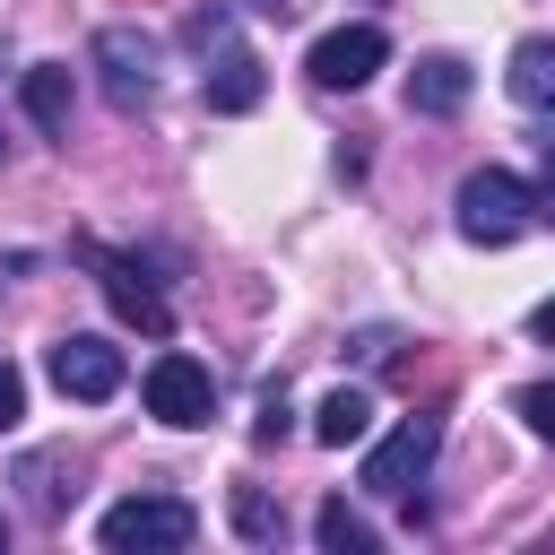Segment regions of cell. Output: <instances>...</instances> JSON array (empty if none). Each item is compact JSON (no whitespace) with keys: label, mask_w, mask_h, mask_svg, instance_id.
<instances>
[{"label":"cell","mask_w":555,"mask_h":555,"mask_svg":"<svg viewBox=\"0 0 555 555\" xmlns=\"http://www.w3.org/2000/svg\"><path fill=\"white\" fill-rule=\"evenodd\" d=\"M182 35H191V52H199V95H208V113H251V104L269 95V69H260V52L234 35V9H199Z\"/></svg>","instance_id":"1"},{"label":"cell","mask_w":555,"mask_h":555,"mask_svg":"<svg viewBox=\"0 0 555 555\" xmlns=\"http://www.w3.org/2000/svg\"><path fill=\"white\" fill-rule=\"evenodd\" d=\"M451 217H460V234H468V243L503 251V243H520V234L538 225V191H529L520 173H503V165H477V173L460 182Z\"/></svg>","instance_id":"2"},{"label":"cell","mask_w":555,"mask_h":555,"mask_svg":"<svg viewBox=\"0 0 555 555\" xmlns=\"http://www.w3.org/2000/svg\"><path fill=\"white\" fill-rule=\"evenodd\" d=\"M95 538H104L113 555H173V546L199 538V512H191L182 494H130V503H113V512L95 520Z\"/></svg>","instance_id":"3"},{"label":"cell","mask_w":555,"mask_h":555,"mask_svg":"<svg viewBox=\"0 0 555 555\" xmlns=\"http://www.w3.org/2000/svg\"><path fill=\"white\" fill-rule=\"evenodd\" d=\"M434 451H442V416H434V408L399 416V425L364 451V494H382V503L416 494V486H425V468H434Z\"/></svg>","instance_id":"4"},{"label":"cell","mask_w":555,"mask_h":555,"mask_svg":"<svg viewBox=\"0 0 555 555\" xmlns=\"http://www.w3.org/2000/svg\"><path fill=\"white\" fill-rule=\"evenodd\" d=\"M95 78H104L113 113H147L156 104V35L147 26H95Z\"/></svg>","instance_id":"5"},{"label":"cell","mask_w":555,"mask_h":555,"mask_svg":"<svg viewBox=\"0 0 555 555\" xmlns=\"http://www.w3.org/2000/svg\"><path fill=\"white\" fill-rule=\"evenodd\" d=\"M382 61H390V35H382L373 17H356V26H330V35L312 43V61H304V69H312V87H330V95H356V87H364Z\"/></svg>","instance_id":"6"},{"label":"cell","mask_w":555,"mask_h":555,"mask_svg":"<svg viewBox=\"0 0 555 555\" xmlns=\"http://www.w3.org/2000/svg\"><path fill=\"white\" fill-rule=\"evenodd\" d=\"M52 390H61V399H78V408H104V399L121 390V347H113V338H95V330L52 338Z\"/></svg>","instance_id":"7"},{"label":"cell","mask_w":555,"mask_h":555,"mask_svg":"<svg viewBox=\"0 0 555 555\" xmlns=\"http://www.w3.org/2000/svg\"><path fill=\"white\" fill-rule=\"evenodd\" d=\"M147 416L156 425H208V408H217V382H208V364L199 356H182V347H165L156 364H147Z\"/></svg>","instance_id":"8"},{"label":"cell","mask_w":555,"mask_h":555,"mask_svg":"<svg viewBox=\"0 0 555 555\" xmlns=\"http://www.w3.org/2000/svg\"><path fill=\"white\" fill-rule=\"evenodd\" d=\"M95 269H104V295H113V312H121V321H139L147 338H165V330H173V304L156 295V278H147L130 251H95Z\"/></svg>","instance_id":"9"},{"label":"cell","mask_w":555,"mask_h":555,"mask_svg":"<svg viewBox=\"0 0 555 555\" xmlns=\"http://www.w3.org/2000/svg\"><path fill=\"white\" fill-rule=\"evenodd\" d=\"M468 104V61L460 52H425L408 69V113H460Z\"/></svg>","instance_id":"10"},{"label":"cell","mask_w":555,"mask_h":555,"mask_svg":"<svg viewBox=\"0 0 555 555\" xmlns=\"http://www.w3.org/2000/svg\"><path fill=\"white\" fill-rule=\"evenodd\" d=\"M26 121L43 130V139H69V104H78V78L61 69V61H43V69H26Z\"/></svg>","instance_id":"11"},{"label":"cell","mask_w":555,"mask_h":555,"mask_svg":"<svg viewBox=\"0 0 555 555\" xmlns=\"http://www.w3.org/2000/svg\"><path fill=\"white\" fill-rule=\"evenodd\" d=\"M503 87H512V104H529V113H555V43H546V35H520V43H512V69H503Z\"/></svg>","instance_id":"12"},{"label":"cell","mask_w":555,"mask_h":555,"mask_svg":"<svg viewBox=\"0 0 555 555\" xmlns=\"http://www.w3.org/2000/svg\"><path fill=\"white\" fill-rule=\"evenodd\" d=\"M312 434H321L330 451H347V442H364V434H373V399H364V390H330V399L312 408Z\"/></svg>","instance_id":"13"},{"label":"cell","mask_w":555,"mask_h":555,"mask_svg":"<svg viewBox=\"0 0 555 555\" xmlns=\"http://www.w3.org/2000/svg\"><path fill=\"white\" fill-rule=\"evenodd\" d=\"M312 538H321L330 555H364V546H373V520L347 512V503H321V512H312Z\"/></svg>","instance_id":"14"},{"label":"cell","mask_w":555,"mask_h":555,"mask_svg":"<svg viewBox=\"0 0 555 555\" xmlns=\"http://www.w3.org/2000/svg\"><path fill=\"white\" fill-rule=\"evenodd\" d=\"M512 408H520V425H529L538 442H555V382H520Z\"/></svg>","instance_id":"15"},{"label":"cell","mask_w":555,"mask_h":555,"mask_svg":"<svg viewBox=\"0 0 555 555\" xmlns=\"http://www.w3.org/2000/svg\"><path fill=\"white\" fill-rule=\"evenodd\" d=\"M234 529H243V538H278V512H269L251 486H234Z\"/></svg>","instance_id":"16"},{"label":"cell","mask_w":555,"mask_h":555,"mask_svg":"<svg viewBox=\"0 0 555 555\" xmlns=\"http://www.w3.org/2000/svg\"><path fill=\"white\" fill-rule=\"evenodd\" d=\"M17 416H26V373H17L9 356H0V434H9Z\"/></svg>","instance_id":"17"},{"label":"cell","mask_w":555,"mask_h":555,"mask_svg":"<svg viewBox=\"0 0 555 555\" xmlns=\"http://www.w3.org/2000/svg\"><path fill=\"white\" fill-rule=\"evenodd\" d=\"M251 434H260V442H278V434H286V390H269V399H260V425H251Z\"/></svg>","instance_id":"18"},{"label":"cell","mask_w":555,"mask_h":555,"mask_svg":"<svg viewBox=\"0 0 555 555\" xmlns=\"http://www.w3.org/2000/svg\"><path fill=\"white\" fill-rule=\"evenodd\" d=\"M529 338H538V347H555V295H546V304L529 312Z\"/></svg>","instance_id":"19"},{"label":"cell","mask_w":555,"mask_h":555,"mask_svg":"<svg viewBox=\"0 0 555 555\" xmlns=\"http://www.w3.org/2000/svg\"><path fill=\"white\" fill-rule=\"evenodd\" d=\"M538 217H555V156H546V182H538Z\"/></svg>","instance_id":"20"},{"label":"cell","mask_w":555,"mask_h":555,"mask_svg":"<svg viewBox=\"0 0 555 555\" xmlns=\"http://www.w3.org/2000/svg\"><path fill=\"white\" fill-rule=\"evenodd\" d=\"M251 9H260V17H295V0H251Z\"/></svg>","instance_id":"21"},{"label":"cell","mask_w":555,"mask_h":555,"mask_svg":"<svg viewBox=\"0 0 555 555\" xmlns=\"http://www.w3.org/2000/svg\"><path fill=\"white\" fill-rule=\"evenodd\" d=\"M0 546H9V520H0Z\"/></svg>","instance_id":"22"},{"label":"cell","mask_w":555,"mask_h":555,"mask_svg":"<svg viewBox=\"0 0 555 555\" xmlns=\"http://www.w3.org/2000/svg\"><path fill=\"white\" fill-rule=\"evenodd\" d=\"M546 156H555V130H546Z\"/></svg>","instance_id":"23"}]
</instances>
